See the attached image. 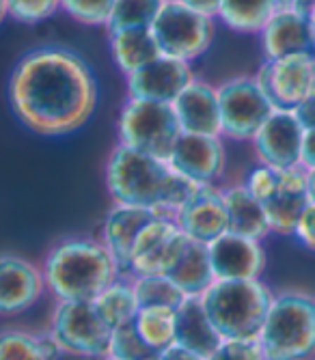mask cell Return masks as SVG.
<instances>
[{
	"instance_id": "obj_29",
	"label": "cell",
	"mask_w": 315,
	"mask_h": 360,
	"mask_svg": "<svg viewBox=\"0 0 315 360\" xmlns=\"http://www.w3.org/2000/svg\"><path fill=\"white\" fill-rule=\"evenodd\" d=\"M134 326L145 345L158 354L175 343L177 333V309L167 307H141Z\"/></svg>"
},
{
	"instance_id": "obj_38",
	"label": "cell",
	"mask_w": 315,
	"mask_h": 360,
	"mask_svg": "<svg viewBox=\"0 0 315 360\" xmlns=\"http://www.w3.org/2000/svg\"><path fill=\"white\" fill-rule=\"evenodd\" d=\"M300 169H304L307 173L315 171V127H304L300 147Z\"/></svg>"
},
{
	"instance_id": "obj_18",
	"label": "cell",
	"mask_w": 315,
	"mask_h": 360,
	"mask_svg": "<svg viewBox=\"0 0 315 360\" xmlns=\"http://www.w3.org/2000/svg\"><path fill=\"white\" fill-rule=\"evenodd\" d=\"M181 233L201 244H210L229 231V216L223 199V186H201L197 194L175 216Z\"/></svg>"
},
{
	"instance_id": "obj_34",
	"label": "cell",
	"mask_w": 315,
	"mask_h": 360,
	"mask_svg": "<svg viewBox=\"0 0 315 360\" xmlns=\"http://www.w3.org/2000/svg\"><path fill=\"white\" fill-rule=\"evenodd\" d=\"M7 9L11 20L35 26L60 11V0H7Z\"/></svg>"
},
{
	"instance_id": "obj_5",
	"label": "cell",
	"mask_w": 315,
	"mask_h": 360,
	"mask_svg": "<svg viewBox=\"0 0 315 360\" xmlns=\"http://www.w3.org/2000/svg\"><path fill=\"white\" fill-rule=\"evenodd\" d=\"M173 177L167 160L115 143L104 162V186L112 203L149 207L158 214Z\"/></svg>"
},
{
	"instance_id": "obj_22",
	"label": "cell",
	"mask_w": 315,
	"mask_h": 360,
	"mask_svg": "<svg viewBox=\"0 0 315 360\" xmlns=\"http://www.w3.org/2000/svg\"><path fill=\"white\" fill-rule=\"evenodd\" d=\"M223 199H225L227 216H229V231L253 238V240H262V242L268 236H272L262 201H257L255 196L248 192L244 181L223 184Z\"/></svg>"
},
{
	"instance_id": "obj_16",
	"label": "cell",
	"mask_w": 315,
	"mask_h": 360,
	"mask_svg": "<svg viewBox=\"0 0 315 360\" xmlns=\"http://www.w3.org/2000/svg\"><path fill=\"white\" fill-rule=\"evenodd\" d=\"M195 78L193 65L160 54L139 72L125 76V95L136 100L173 104Z\"/></svg>"
},
{
	"instance_id": "obj_39",
	"label": "cell",
	"mask_w": 315,
	"mask_h": 360,
	"mask_svg": "<svg viewBox=\"0 0 315 360\" xmlns=\"http://www.w3.org/2000/svg\"><path fill=\"white\" fill-rule=\"evenodd\" d=\"M155 358H158V360H205L203 354L188 349V347H184V345H179V343H173V345L165 347L162 352H158Z\"/></svg>"
},
{
	"instance_id": "obj_17",
	"label": "cell",
	"mask_w": 315,
	"mask_h": 360,
	"mask_svg": "<svg viewBox=\"0 0 315 360\" xmlns=\"http://www.w3.org/2000/svg\"><path fill=\"white\" fill-rule=\"evenodd\" d=\"M309 203V173L300 167L281 169L276 188L262 203L270 222V231L274 236L292 238Z\"/></svg>"
},
{
	"instance_id": "obj_1",
	"label": "cell",
	"mask_w": 315,
	"mask_h": 360,
	"mask_svg": "<svg viewBox=\"0 0 315 360\" xmlns=\"http://www.w3.org/2000/svg\"><path fill=\"white\" fill-rule=\"evenodd\" d=\"M100 84L82 54L68 46H37L22 54L9 76L15 119L39 136L78 132L98 108Z\"/></svg>"
},
{
	"instance_id": "obj_14",
	"label": "cell",
	"mask_w": 315,
	"mask_h": 360,
	"mask_svg": "<svg viewBox=\"0 0 315 360\" xmlns=\"http://www.w3.org/2000/svg\"><path fill=\"white\" fill-rule=\"evenodd\" d=\"M304 136V125L296 110L274 108V112L259 127V132L248 145L253 147L259 165L274 169L300 167V147Z\"/></svg>"
},
{
	"instance_id": "obj_35",
	"label": "cell",
	"mask_w": 315,
	"mask_h": 360,
	"mask_svg": "<svg viewBox=\"0 0 315 360\" xmlns=\"http://www.w3.org/2000/svg\"><path fill=\"white\" fill-rule=\"evenodd\" d=\"M205 360H266L257 339H220Z\"/></svg>"
},
{
	"instance_id": "obj_36",
	"label": "cell",
	"mask_w": 315,
	"mask_h": 360,
	"mask_svg": "<svg viewBox=\"0 0 315 360\" xmlns=\"http://www.w3.org/2000/svg\"><path fill=\"white\" fill-rule=\"evenodd\" d=\"M278 175H281V169L266 167V165H259V162H255V165L246 171V175H244L242 181L248 188V192L253 194L257 201L264 203L268 196L272 194V190L276 188Z\"/></svg>"
},
{
	"instance_id": "obj_31",
	"label": "cell",
	"mask_w": 315,
	"mask_h": 360,
	"mask_svg": "<svg viewBox=\"0 0 315 360\" xmlns=\"http://www.w3.org/2000/svg\"><path fill=\"white\" fill-rule=\"evenodd\" d=\"M165 3L167 0H115V9L106 32H117L125 28H151Z\"/></svg>"
},
{
	"instance_id": "obj_15",
	"label": "cell",
	"mask_w": 315,
	"mask_h": 360,
	"mask_svg": "<svg viewBox=\"0 0 315 360\" xmlns=\"http://www.w3.org/2000/svg\"><path fill=\"white\" fill-rule=\"evenodd\" d=\"M210 264L216 281L264 278L268 252L262 240L227 231L207 244Z\"/></svg>"
},
{
	"instance_id": "obj_48",
	"label": "cell",
	"mask_w": 315,
	"mask_h": 360,
	"mask_svg": "<svg viewBox=\"0 0 315 360\" xmlns=\"http://www.w3.org/2000/svg\"><path fill=\"white\" fill-rule=\"evenodd\" d=\"M143 360H158V358H155V354H149V356H147V358H143Z\"/></svg>"
},
{
	"instance_id": "obj_11",
	"label": "cell",
	"mask_w": 315,
	"mask_h": 360,
	"mask_svg": "<svg viewBox=\"0 0 315 360\" xmlns=\"http://www.w3.org/2000/svg\"><path fill=\"white\" fill-rule=\"evenodd\" d=\"M167 162L175 173L195 184L223 186L227 175V141L223 136L181 132Z\"/></svg>"
},
{
	"instance_id": "obj_33",
	"label": "cell",
	"mask_w": 315,
	"mask_h": 360,
	"mask_svg": "<svg viewBox=\"0 0 315 360\" xmlns=\"http://www.w3.org/2000/svg\"><path fill=\"white\" fill-rule=\"evenodd\" d=\"M108 354L115 356V358H121V360H143L153 352L141 339L136 326L128 323V326H121V328L112 330Z\"/></svg>"
},
{
	"instance_id": "obj_40",
	"label": "cell",
	"mask_w": 315,
	"mask_h": 360,
	"mask_svg": "<svg viewBox=\"0 0 315 360\" xmlns=\"http://www.w3.org/2000/svg\"><path fill=\"white\" fill-rule=\"evenodd\" d=\"M177 3L210 18H218V11H220V0H177Z\"/></svg>"
},
{
	"instance_id": "obj_21",
	"label": "cell",
	"mask_w": 315,
	"mask_h": 360,
	"mask_svg": "<svg viewBox=\"0 0 315 360\" xmlns=\"http://www.w3.org/2000/svg\"><path fill=\"white\" fill-rule=\"evenodd\" d=\"M257 37L264 60H276L298 52H313L315 30L307 15L294 11L292 7H283L276 9Z\"/></svg>"
},
{
	"instance_id": "obj_20",
	"label": "cell",
	"mask_w": 315,
	"mask_h": 360,
	"mask_svg": "<svg viewBox=\"0 0 315 360\" xmlns=\"http://www.w3.org/2000/svg\"><path fill=\"white\" fill-rule=\"evenodd\" d=\"M181 132L220 136V104L218 86L195 76L171 104Z\"/></svg>"
},
{
	"instance_id": "obj_32",
	"label": "cell",
	"mask_w": 315,
	"mask_h": 360,
	"mask_svg": "<svg viewBox=\"0 0 315 360\" xmlns=\"http://www.w3.org/2000/svg\"><path fill=\"white\" fill-rule=\"evenodd\" d=\"M115 9V0H60V11L74 22L93 28H106Z\"/></svg>"
},
{
	"instance_id": "obj_10",
	"label": "cell",
	"mask_w": 315,
	"mask_h": 360,
	"mask_svg": "<svg viewBox=\"0 0 315 360\" xmlns=\"http://www.w3.org/2000/svg\"><path fill=\"white\" fill-rule=\"evenodd\" d=\"M255 78L276 108L296 110L315 89V54L298 52L276 60H262Z\"/></svg>"
},
{
	"instance_id": "obj_46",
	"label": "cell",
	"mask_w": 315,
	"mask_h": 360,
	"mask_svg": "<svg viewBox=\"0 0 315 360\" xmlns=\"http://www.w3.org/2000/svg\"><path fill=\"white\" fill-rule=\"evenodd\" d=\"M292 3H294V0H276L278 9H283V7H292Z\"/></svg>"
},
{
	"instance_id": "obj_7",
	"label": "cell",
	"mask_w": 315,
	"mask_h": 360,
	"mask_svg": "<svg viewBox=\"0 0 315 360\" xmlns=\"http://www.w3.org/2000/svg\"><path fill=\"white\" fill-rule=\"evenodd\" d=\"M48 330L63 356L100 360L108 354L112 328L93 300H54Z\"/></svg>"
},
{
	"instance_id": "obj_6",
	"label": "cell",
	"mask_w": 315,
	"mask_h": 360,
	"mask_svg": "<svg viewBox=\"0 0 315 360\" xmlns=\"http://www.w3.org/2000/svg\"><path fill=\"white\" fill-rule=\"evenodd\" d=\"M117 143L141 153L167 160L181 134L171 104L125 95L117 115Z\"/></svg>"
},
{
	"instance_id": "obj_19",
	"label": "cell",
	"mask_w": 315,
	"mask_h": 360,
	"mask_svg": "<svg viewBox=\"0 0 315 360\" xmlns=\"http://www.w3.org/2000/svg\"><path fill=\"white\" fill-rule=\"evenodd\" d=\"M153 218H158V214L149 207L112 203L104 214L102 222L98 224L96 238L108 248V252L115 257L123 272L130 264V255L134 250L141 231Z\"/></svg>"
},
{
	"instance_id": "obj_30",
	"label": "cell",
	"mask_w": 315,
	"mask_h": 360,
	"mask_svg": "<svg viewBox=\"0 0 315 360\" xmlns=\"http://www.w3.org/2000/svg\"><path fill=\"white\" fill-rule=\"evenodd\" d=\"M134 291L141 307H167V309H179L186 293L167 276V274H145V276H132Z\"/></svg>"
},
{
	"instance_id": "obj_27",
	"label": "cell",
	"mask_w": 315,
	"mask_h": 360,
	"mask_svg": "<svg viewBox=\"0 0 315 360\" xmlns=\"http://www.w3.org/2000/svg\"><path fill=\"white\" fill-rule=\"evenodd\" d=\"M93 304L98 307L100 315L110 328H121V326L134 323L141 304L134 291V281L128 272H121L100 296L93 300Z\"/></svg>"
},
{
	"instance_id": "obj_4",
	"label": "cell",
	"mask_w": 315,
	"mask_h": 360,
	"mask_svg": "<svg viewBox=\"0 0 315 360\" xmlns=\"http://www.w3.org/2000/svg\"><path fill=\"white\" fill-rule=\"evenodd\" d=\"M272 298L274 289L264 278L214 281L201 302L220 339H257Z\"/></svg>"
},
{
	"instance_id": "obj_49",
	"label": "cell",
	"mask_w": 315,
	"mask_h": 360,
	"mask_svg": "<svg viewBox=\"0 0 315 360\" xmlns=\"http://www.w3.org/2000/svg\"><path fill=\"white\" fill-rule=\"evenodd\" d=\"M313 54H315V41H313Z\"/></svg>"
},
{
	"instance_id": "obj_8",
	"label": "cell",
	"mask_w": 315,
	"mask_h": 360,
	"mask_svg": "<svg viewBox=\"0 0 315 360\" xmlns=\"http://www.w3.org/2000/svg\"><path fill=\"white\" fill-rule=\"evenodd\" d=\"M216 86L220 104V136L233 143H250L276 106L259 86L255 74L231 76Z\"/></svg>"
},
{
	"instance_id": "obj_13",
	"label": "cell",
	"mask_w": 315,
	"mask_h": 360,
	"mask_svg": "<svg viewBox=\"0 0 315 360\" xmlns=\"http://www.w3.org/2000/svg\"><path fill=\"white\" fill-rule=\"evenodd\" d=\"M48 293L41 264L18 252H0V315L15 317Z\"/></svg>"
},
{
	"instance_id": "obj_12",
	"label": "cell",
	"mask_w": 315,
	"mask_h": 360,
	"mask_svg": "<svg viewBox=\"0 0 315 360\" xmlns=\"http://www.w3.org/2000/svg\"><path fill=\"white\" fill-rule=\"evenodd\" d=\"M186 244L188 238L181 233L177 222L167 216H158L141 231L125 272L130 276L169 274Z\"/></svg>"
},
{
	"instance_id": "obj_28",
	"label": "cell",
	"mask_w": 315,
	"mask_h": 360,
	"mask_svg": "<svg viewBox=\"0 0 315 360\" xmlns=\"http://www.w3.org/2000/svg\"><path fill=\"white\" fill-rule=\"evenodd\" d=\"M276 0H220L218 18L238 35H259L266 22L276 13Z\"/></svg>"
},
{
	"instance_id": "obj_3",
	"label": "cell",
	"mask_w": 315,
	"mask_h": 360,
	"mask_svg": "<svg viewBox=\"0 0 315 360\" xmlns=\"http://www.w3.org/2000/svg\"><path fill=\"white\" fill-rule=\"evenodd\" d=\"M257 341L266 360H313L315 293L298 287L274 291Z\"/></svg>"
},
{
	"instance_id": "obj_44",
	"label": "cell",
	"mask_w": 315,
	"mask_h": 360,
	"mask_svg": "<svg viewBox=\"0 0 315 360\" xmlns=\"http://www.w3.org/2000/svg\"><path fill=\"white\" fill-rule=\"evenodd\" d=\"M9 18V9H7V0H0V26Z\"/></svg>"
},
{
	"instance_id": "obj_24",
	"label": "cell",
	"mask_w": 315,
	"mask_h": 360,
	"mask_svg": "<svg viewBox=\"0 0 315 360\" xmlns=\"http://www.w3.org/2000/svg\"><path fill=\"white\" fill-rule=\"evenodd\" d=\"M188 298H201L207 287L216 281L207 255V244L188 240L175 266L167 274Z\"/></svg>"
},
{
	"instance_id": "obj_41",
	"label": "cell",
	"mask_w": 315,
	"mask_h": 360,
	"mask_svg": "<svg viewBox=\"0 0 315 360\" xmlns=\"http://www.w3.org/2000/svg\"><path fill=\"white\" fill-rule=\"evenodd\" d=\"M296 115L300 117L304 127H315V89L311 91V95L296 108Z\"/></svg>"
},
{
	"instance_id": "obj_23",
	"label": "cell",
	"mask_w": 315,
	"mask_h": 360,
	"mask_svg": "<svg viewBox=\"0 0 315 360\" xmlns=\"http://www.w3.org/2000/svg\"><path fill=\"white\" fill-rule=\"evenodd\" d=\"M108 48L115 68L123 76L139 72L147 63L160 56V48H158L149 28H125L108 32Z\"/></svg>"
},
{
	"instance_id": "obj_25",
	"label": "cell",
	"mask_w": 315,
	"mask_h": 360,
	"mask_svg": "<svg viewBox=\"0 0 315 360\" xmlns=\"http://www.w3.org/2000/svg\"><path fill=\"white\" fill-rule=\"evenodd\" d=\"M63 356L58 343L44 330L9 328L0 330V360H58Z\"/></svg>"
},
{
	"instance_id": "obj_50",
	"label": "cell",
	"mask_w": 315,
	"mask_h": 360,
	"mask_svg": "<svg viewBox=\"0 0 315 360\" xmlns=\"http://www.w3.org/2000/svg\"><path fill=\"white\" fill-rule=\"evenodd\" d=\"M313 360H315V358H313Z\"/></svg>"
},
{
	"instance_id": "obj_47",
	"label": "cell",
	"mask_w": 315,
	"mask_h": 360,
	"mask_svg": "<svg viewBox=\"0 0 315 360\" xmlns=\"http://www.w3.org/2000/svg\"><path fill=\"white\" fill-rule=\"evenodd\" d=\"M100 360H121V358H115V356H110V354H106V356H102Z\"/></svg>"
},
{
	"instance_id": "obj_9",
	"label": "cell",
	"mask_w": 315,
	"mask_h": 360,
	"mask_svg": "<svg viewBox=\"0 0 315 360\" xmlns=\"http://www.w3.org/2000/svg\"><path fill=\"white\" fill-rule=\"evenodd\" d=\"M149 30L160 54L193 65L214 44L216 18L188 9L177 0H167Z\"/></svg>"
},
{
	"instance_id": "obj_37",
	"label": "cell",
	"mask_w": 315,
	"mask_h": 360,
	"mask_svg": "<svg viewBox=\"0 0 315 360\" xmlns=\"http://www.w3.org/2000/svg\"><path fill=\"white\" fill-rule=\"evenodd\" d=\"M304 250L315 255V203H309V207L302 212L296 231L292 236Z\"/></svg>"
},
{
	"instance_id": "obj_42",
	"label": "cell",
	"mask_w": 315,
	"mask_h": 360,
	"mask_svg": "<svg viewBox=\"0 0 315 360\" xmlns=\"http://www.w3.org/2000/svg\"><path fill=\"white\" fill-rule=\"evenodd\" d=\"M313 5H315V0H294V3H292V9L298 11V13H302V15H307V13L311 11Z\"/></svg>"
},
{
	"instance_id": "obj_2",
	"label": "cell",
	"mask_w": 315,
	"mask_h": 360,
	"mask_svg": "<svg viewBox=\"0 0 315 360\" xmlns=\"http://www.w3.org/2000/svg\"><path fill=\"white\" fill-rule=\"evenodd\" d=\"M41 270L54 300H96L123 272L96 236L58 238L46 250Z\"/></svg>"
},
{
	"instance_id": "obj_26",
	"label": "cell",
	"mask_w": 315,
	"mask_h": 360,
	"mask_svg": "<svg viewBox=\"0 0 315 360\" xmlns=\"http://www.w3.org/2000/svg\"><path fill=\"white\" fill-rule=\"evenodd\" d=\"M175 343L207 356L218 343L220 337L203 309L201 298H186L177 309V333Z\"/></svg>"
},
{
	"instance_id": "obj_43",
	"label": "cell",
	"mask_w": 315,
	"mask_h": 360,
	"mask_svg": "<svg viewBox=\"0 0 315 360\" xmlns=\"http://www.w3.org/2000/svg\"><path fill=\"white\" fill-rule=\"evenodd\" d=\"M309 199L311 203H315V171L309 173Z\"/></svg>"
},
{
	"instance_id": "obj_45",
	"label": "cell",
	"mask_w": 315,
	"mask_h": 360,
	"mask_svg": "<svg viewBox=\"0 0 315 360\" xmlns=\"http://www.w3.org/2000/svg\"><path fill=\"white\" fill-rule=\"evenodd\" d=\"M307 20H309V24L313 26V30H315V5L311 7V11L307 13Z\"/></svg>"
}]
</instances>
